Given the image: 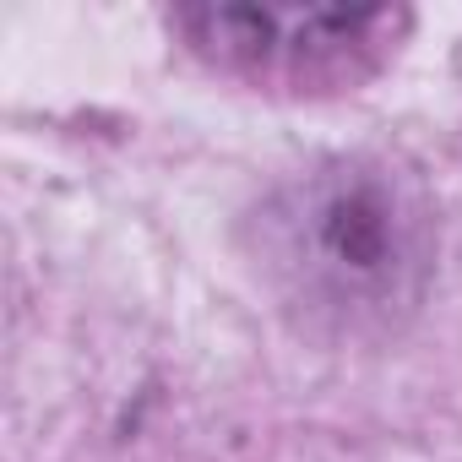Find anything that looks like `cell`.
Returning a JSON list of instances; mask_svg holds the SVG:
<instances>
[{"label": "cell", "instance_id": "cell-1", "mask_svg": "<svg viewBox=\"0 0 462 462\" xmlns=\"http://www.w3.org/2000/svg\"><path fill=\"white\" fill-rule=\"evenodd\" d=\"M256 256L305 327L392 332L435 273V212L386 158H327L256 212Z\"/></svg>", "mask_w": 462, "mask_h": 462}, {"label": "cell", "instance_id": "cell-2", "mask_svg": "<svg viewBox=\"0 0 462 462\" xmlns=\"http://www.w3.org/2000/svg\"><path fill=\"white\" fill-rule=\"evenodd\" d=\"M185 44L240 82L273 93H343L375 77L408 33L402 6H185Z\"/></svg>", "mask_w": 462, "mask_h": 462}]
</instances>
